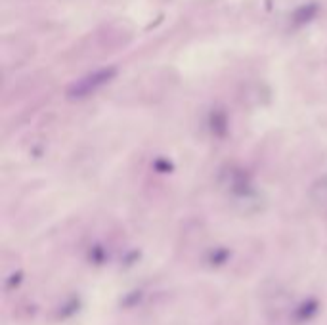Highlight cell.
Wrapping results in <instances>:
<instances>
[{
  "instance_id": "cell-1",
  "label": "cell",
  "mask_w": 327,
  "mask_h": 325,
  "mask_svg": "<svg viewBox=\"0 0 327 325\" xmlns=\"http://www.w3.org/2000/svg\"><path fill=\"white\" fill-rule=\"evenodd\" d=\"M115 75V69H100V71H96L94 75H90V77H86L85 80H80L78 85H75L73 88V94H86V92H90V90H94L98 86L105 83V80H109V78Z\"/></svg>"
},
{
  "instance_id": "cell-2",
  "label": "cell",
  "mask_w": 327,
  "mask_h": 325,
  "mask_svg": "<svg viewBox=\"0 0 327 325\" xmlns=\"http://www.w3.org/2000/svg\"><path fill=\"white\" fill-rule=\"evenodd\" d=\"M316 14H318V6H316V4H308V6H302V8L295 10L293 21H295L297 25H304V23L312 21Z\"/></svg>"
}]
</instances>
